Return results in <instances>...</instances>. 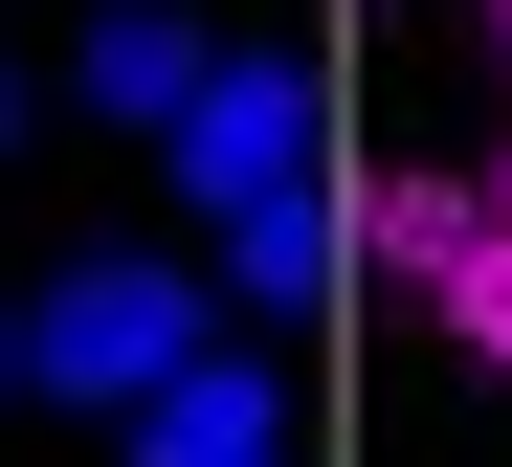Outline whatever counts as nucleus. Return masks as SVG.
<instances>
[{
	"instance_id": "f257e3e1",
	"label": "nucleus",
	"mask_w": 512,
	"mask_h": 467,
	"mask_svg": "<svg viewBox=\"0 0 512 467\" xmlns=\"http://www.w3.org/2000/svg\"><path fill=\"white\" fill-rule=\"evenodd\" d=\"M201 356H223V267H67V290H23V401L134 423V401H179Z\"/></svg>"
},
{
	"instance_id": "f03ea898",
	"label": "nucleus",
	"mask_w": 512,
	"mask_h": 467,
	"mask_svg": "<svg viewBox=\"0 0 512 467\" xmlns=\"http://www.w3.org/2000/svg\"><path fill=\"white\" fill-rule=\"evenodd\" d=\"M156 178H179L201 223H245V201H290V178H312V67H290V45H223V89H201L179 134H156Z\"/></svg>"
},
{
	"instance_id": "7ed1b4c3",
	"label": "nucleus",
	"mask_w": 512,
	"mask_h": 467,
	"mask_svg": "<svg viewBox=\"0 0 512 467\" xmlns=\"http://www.w3.org/2000/svg\"><path fill=\"white\" fill-rule=\"evenodd\" d=\"M312 290H357V201H334V178H290V201H245L223 223V312H312Z\"/></svg>"
},
{
	"instance_id": "20e7f679",
	"label": "nucleus",
	"mask_w": 512,
	"mask_h": 467,
	"mask_svg": "<svg viewBox=\"0 0 512 467\" xmlns=\"http://www.w3.org/2000/svg\"><path fill=\"white\" fill-rule=\"evenodd\" d=\"M334 201H357V267H379V290H446V267L490 245V178H423V156H357Z\"/></svg>"
},
{
	"instance_id": "39448f33",
	"label": "nucleus",
	"mask_w": 512,
	"mask_h": 467,
	"mask_svg": "<svg viewBox=\"0 0 512 467\" xmlns=\"http://www.w3.org/2000/svg\"><path fill=\"white\" fill-rule=\"evenodd\" d=\"M201 89H223V45L179 23V0H112V23H90V112H112V134H179Z\"/></svg>"
},
{
	"instance_id": "423d86ee",
	"label": "nucleus",
	"mask_w": 512,
	"mask_h": 467,
	"mask_svg": "<svg viewBox=\"0 0 512 467\" xmlns=\"http://www.w3.org/2000/svg\"><path fill=\"white\" fill-rule=\"evenodd\" d=\"M268 445H290V379H268V356H201L179 401H134V467H268Z\"/></svg>"
},
{
	"instance_id": "0eeeda50",
	"label": "nucleus",
	"mask_w": 512,
	"mask_h": 467,
	"mask_svg": "<svg viewBox=\"0 0 512 467\" xmlns=\"http://www.w3.org/2000/svg\"><path fill=\"white\" fill-rule=\"evenodd\" d=\"M423 312H446V334L490 356V379H512V223H490V245H468V267H446V290H423Z\"/></svg>"
},
{
	"instance_id": "6e6552de",
	"label": "nucleus",
	"mask_w": 512,
	"mask_h": 467,
	"mask_svg": "<svg viewBox=\"0 0 512 467\" xmlns=\"http://www.w3.org/2000/svg\"><path fill=\"white\" fill-rule=\"evenodd\" d=\"M0 401H23V312H0Z\"/></svg>"
},
{
	"instance_id": "1a4fd4ad",
	"label": "nucleus",
	"mask_w": 512,
	"mask_h": 467,
	"mask_svg": "<svg viewBox=\"0 0 512 467\" xmlns=\"http://www.w3.org/2000/svg\"><path fill=\"white\" fill-rule=\"evenodd\" d=\"M0 134H23V67H0Z\"/></svg>"
},
{
	"instance_id": "9d476101",
	"label": "nucleus",
	"mask_w": 512,
	"mask_h": 467,
	"mask_svg": "<svg viewBox=\"0 0 512 467\" xmlns=\"http://www.w3.org/2000/svg\"><path fill=\"white\" fill-rule=\"evenodd\" d=\"M468 23H490V45H512V0H468Z\"/></svg>"
},
{
	"instance_id": "9b49d317",
	"label": "nucleus",
	"mask_w": 512,
	"mask_h": 467,
	"mask_svg": "<svg viewBox=\"0 0 512 467\" xmlns=\"http://www.w3.org/2000/svg\"><path fill=\"white\" fill-rule=\"evenodd\" d=\"M490 223H512V156H490Z\"/></svg>"
}]
</instances>
